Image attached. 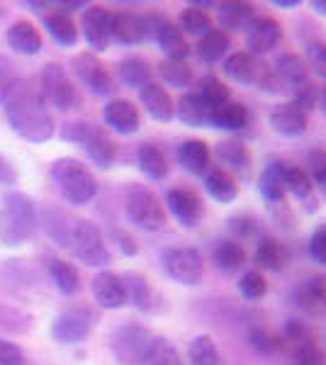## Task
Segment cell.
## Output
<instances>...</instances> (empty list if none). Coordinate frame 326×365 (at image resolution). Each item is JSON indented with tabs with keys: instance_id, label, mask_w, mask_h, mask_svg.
I'll list each match as a JSON object with an SVG mask.
<instances>
[{
	"instance_id": "1",
	"label": "cell",
	"mask_w": 326,
	"mask_h": 365,
	"mask_svg": "<svg viewBox=\"0 0 326 365\" xmlns=\"http://www.w3.org/2000/svg\"><path fill=\"white\" fill-rule=\"evenodd\" d=\"M3 110H5V120L13 127V132L17 137L29 141V144H44V141H49L56 134L54 117L46 110L39 93L27 88V83Z\"/></svg>"
},
{
	"instance_id": "2",
	"label": "cell",
	"mask_w": 326,
	"mask_h": 365,
	"mask_svg": "<svg viewBox=\"0 0 326 365\" xmlns=\"http://www.w3.org/2000/svg\"><path fill=\"white\" fill-rule=\"evenodd\" d=\"M37 229V207L32 197L20 190H10L0 197V244L8 249L27 244Z\"/></svg>"
},
{
	"instance_id": "3",
	"label": "cell",
	"mask_w": 326,
	"mask_h": 365,
	"mask_svg": "<svg viewBox=\"0 0 326 365\" xmlns=\"http://www.w3.org/2000/svg\"><path fill=\"white\" fill-rule=\"evenodd\" d=\"M49 178L54 182L56 192L61 200H66L68 205L83 207V205L93 202L98 195V180L78 158H56L49 168Z\"/></svg>"
},
{
	"instance_id": "4",
	"label": "cell",
	"mask_w": 326,
	"mask_h": 365,
	"mask_svg": "<svg viewBox=\"0 0 326 365\" xmlns=\"http://www.w3.org/2000/svg\"><path fill=\"white\" fill-rule=\"evenodd\" d=\"M63 141L76 146H83L86 149L88 158L96 163L98 168L108 170L115 166L117 161V144L112 141V137L105 132L103 127L93 125V122L86 120H76V122H66L58 129Z\"/></svg>"
},
{
	"instance_id": "5",
	"label": "cell",
	"mask_w": 326,
	"mask_h": 365,
	"mask_svg": "<svg viewBox=\"0 0 326 365\" xmlns=\"http://www.w3.org/2000/svg\"><path fill=\"white\" fill-rule=\"evenodd\" d=\"M66 249L78 258L81 263L91 268H105L112 261L108 244L103 239V232L91 220H73L68 232Z\"/></svg>"
},
{
	"instance_id": "6",
	"label": "cell",
	"mask_w": 326,
	"mask_h": 365,
	"mask_svg": "<svg viewBox=\"0 0 326 365\" xmlns=\"http://www.w3.org/2000/svg\"><path fill=\"white\" fill-rule=\"evenodd\" d=\"M158 336L141 324H124L110 339V349L122 365H141L151 356Z\"/></svg>"
},
{
	"instance_id": "7",
	"label": "cell",
	"mask_w": 326,
	"mask_h": 365,
	"mask_svg": "<svg viewBox=\"0 0 326 365\" xmlns=\"http://www.w3.org/2000/svg\"><path fill=\"white\" fill-rule=\"evenodd\" d=\"M224 76L234 83H241V86H258L268 93H275V91H282L280 81L272 76V68L265 66L258 56L248 54V51H236L224 58Z\"/></svg>"
},
{
	"instance_id": "8",
	"label": "cell",
	"mask_w": 326,
	"mask_h": 365,
	"mask_svg": "<svg viewBox=\"0 0 326 365\" xmlns=\"http://www.w3.org/2000/svg\"><path fill=\"white\" fill-rule=\"evenodd\" d=\"M124 212H127V220L136 229H144V232H161L165 227V210L161 197L144 185L129 187Z\"/></svg>"
},
{
	"instance_id": "9",
	"label": "cell",
	"mask_w": 326,
	"mask_h": 365,
	"mask_svg": "<svg viewBox=\"0 0 326 365\" xmlns=\"http://www.w3.org/2000/svg\"><path fill=\"white\" fill-rule=\"evenodd\" d=\"M39 98L44 100L46 108H54L58 113H68L81 103L78 91L73 81L58 63H46L39 76Z\"/></svg>"
},
{
	"instance_id": "10",
	"label": "cell",
	"mask_w": 326,
	"mask_h": 365,
	"mask_svg": "<svg viewBox=\"0 0 326 365\" xmlns=\"http://www.w3.org/2000/svg\"><path fill=\"white\" fill-rule=\"evenodd\" d=\"M161 266L170 280L178 285L193 287L205 275V258L193 246H170L161 253Z\"/></svg>"
},
{
	"instance_id": "11",
	"label": "cell",
	"mask_w": 326,
	"mask_h": 365,
	"mask_svg": "<svg viewBox=\"0 0 326 365\" xmlns=\"http://www.w3.org/2000/svg\"><path fill=\"white\" fill-rule=\"evenodd\" d=\"M282 351L295 361V365H324V353L319 349L317 339L305 324L287 322L280 334Z\"/></svg>"
},
{
	"instance_id": "12",
	"label": "cell",
	"mask_w": 326,
	"mask_h": 365,
	"mask_svg": "<svg viewBox=\"0 0 326 365\" xmlns=\"http://www.w3.org/2000/svg\"><path fill=\"white\" fill-rule=\"evenodd\" d=\"M93 322H96V314H93L88 307H83V304H78V307H68L51 322V339L63 346L81 344V341H86L91 336Z\"/></svg>"
},
{
	"instance_id": "13",
	"label": "cell",
	"mask_w": 326,
	"mask_h": 365,
	"mask_svg": "<svg viewBox=\"0 0 326 365\" xmlns=\"http://www.w3.org/2000/svg\"><path fill=\"white\" fill-rule=\"evenodd\" d=\"M146 27H149V37L158 44L165 58H175V61H185L190 54V46L185 42V34L178 29L173 20H168L161 13L146 15Z\"/></svg>"
},
{
	"instance_id": "14",
	"label": "cell",
	"mask_w": 326,
	"mask_h": 365,
	"mask_svg": "<svg viewBox=\"0 0 326 365\" xmlns=\"http://www.w3.org/2000/svg\"><path fill=\"white\" fill-rule=\"evenodd\" d=\"M73 73L93 96H110L115 91V81H112L108 66L93 51H83L73 58Z\"/></svg>"
},
{
	"instance_id": "15",
	"label": "cell",
	"mask_w": 326,
	"mask_h": 365,
	"mask_svg": "<svg viewBox=\"0 0 326 365\" xmlns=\"http://www.w3.org/2000/svg\"><path fill=\"white\" fill-rule=\"evenodd\" d=\"M110 27H112V13L105 5H88L83 10V17H81V32L86 37L88 46L98 54L108 51V46L112 42V34H110Z\"/></svg>"
},
{
	"instance_id": "16",
	"label": "cell",
	"mask_w": 326,
	"mask_h": 365,
	"mask_svg": "<svg viewBox=\"0 0 326 365\" xmlns=\"http://www.w3.org/2000/svg\"><path fill=\"white\" fill-rule=\"evenodd\" d=\"M165 205H168L170 215L175 217L185 229H193L200 225L205 215V205L200 195L190 187H173V190L165 192Z\"/></svg>"
},
{
	"instance_id": "17",
	"label": "cell",
	"mask_w": 326,
	"mask_h": 365,
	"mask_svg": "<svg viewBox=\"0 0 326 365\" xmlns=\"http://www.w3.org/2000/svg\"><path fill=\"white\" fill-rule=\"evenodd\" d=\"M103 120L112 132L117 134H136L141 127V117H139V110L132 100H124V98H112L108 100V105L103 108Z\"/></svg>"
},
{
	"instance_id": "18",
	"label": "cell",
	"mask_w": 326,
	"mask_h": 365,
	"mask_svg": "<svg viewBox=\"0 0 326 365\" xmlns=\"http://www.w3.org/2000/svg\"><path fill=\"white\" fill-rule=\"evenodd\" d=\"M268 122L280 137L297 139L307 132V127H310V115H307L305 110H300L295 103H280L270 110Z\"/></svg>"
},
{
	"instance_id": "19",
	"label": "cell",
	"mask_w": 326,
	"mask_h": 365,
	"mask_svg": "<svg viewBox=\"0 0 326 365\" xmlns=\"http://www.w3.org/2000/svg\"><path fill=\"white\" fill-rule=\"evenodd\" d=\"M110 34L117 44L122 46H134L141 44L144 39H149V27H146V15H136L129 10H120L112 13V27Z\"/></svg>"
},
{
	"instance_id": "20",
	"label": "cell",
	"mask_w": 326,
	"mask_h": 365,
	"mask_svg": "<svg viewBox=\"0 0 326 365\" xmlns=\"http://www.w3.org/2000/svg\"><path fill=\"white\" fill-rule=\"evenodd\" d=\"M280 42H282V25L275 17H258V20L253 22V27L246 32L248 54H253V56L270 54Z\"/></svg>"
},
{
	"instance_id": "21",
	"label": "cell",
	"mask_w": 326,
	"mask_h": 365,
	"mask_svg": "<svg viewBox=\"0 0 326 365\" xmlns=\"http://www.w3.org/2000/svg\"><path fill=\"white\" fill-rule=\"evenodd\" d=\"M93 297L103 309H122L127 304V287H124L122 275L112 270H100L93 278Z\"/></svg>"
},
{
	"instance_id": "22",
	"label": "cell",
	"mask_w": 326,
	"mask_h": 365,
	"mask_svg": "<svg viewBox=\"0 0 326 365\" xmlns=\"http://www.w3.org/2000/svg\"><path fill=\"white\" fill-rule=\"evenodd\" d=\"M139 100L144 105V110L149 113L156 122H170L175 117V100L168 93V88L151 81L144 88H139Z\"/></svg>"
},
{
	"instance_id": "23",
	"label": "cell",
	"mask_w": 326,
	"mask_h": 365,
	"mask_svg": "<svg viewBox=\"0 0 326 365\" xmlns=\"http://www.w3.org/2000/svg\"><path fill=\"white\" fill-rule=\"evenodd\" d=\"M124 287H127V302H132L139 312H146V314H153V312L161 309V297L158 292L151 287V282L144 278L141 273H124L122 275Z\"/></svg>"
},
{
	"instance_id": "24",
	"label": "cell",
	"mask_w": 326,
	"mask_h": 365,
	"mask_svg": "<svg viewBox=\"0 0 326 365\" xmlns=\"http://www.w3.org/2000/svg\"><path fill=\"white\" fill-rule=\"evenodd\" d=\"M217 158L227 173L231 175H241V178H248L251 173V166H253V156L248 151V146L244 144L241 139H227L217 146Z\"/></svg>"
},
{
	"instance_id": "25",
	"label": "cell",
	"mask_w": 326,
	"mask_h": 365,
	"mask_svg": "<svg viewBox=\"0 0 326 365\" xmlns=\"http://www.w3.org/2000/svg\"><path fill=\"white\" fill-rule=\"evenodd\" d=\"M295 304L300 309H305L312 317H324L326 314V273L324 275H312L295 290Z\"/></svg>"
},
{
	"instance_id": "26",
	"label": "cell",
	"mask_w": 326,
	"mask_h": 365,
	"mask_svg": "<svg viewBox=\"0 0 326 365\" xmlns=\"http://www.w3.org/2000/svg\"><path fill=\"white\" fill-rule=\"evenodd\" d=\"M175 117L188 127H212V108L200 93H183L175 103Z\"/></svg>"
},
{
	"instance_id": "27",
	"label": "cell",
	"mask_w": 326,
	"mask_h": 365,
	"mask_svg": "<svg viewBox=\"0 0 326 365\" xmlns=\"http://www.w3.org/2000/svg\"><path fill=\"white\" fill-rule=\"evenodd\" d=\"M212 127L224 132H244L251 127V110L244 103L227 100V103L212 108Z\"/></svg>"
},
{
	"instance_id": "28",
	"label": "cell",
	"mask_w": 326,
	"mask_h": 365,
	"mask_svg": "<svg viewBox=\"0 0 326 365\" xmlns=\"http://www.w3.org/2000/svg\"><path fill=\"white\" fill-rule=\"evenodd\" d=\"M219 29L224 32H248L253 27L256 17V8L251 3H219Z\"/></svg>"
},
{
	"instance_id": "29",
	"label": "cell",
	"mask_w": 326,
	"mask_h": 365,
	"mask_svg": "<svg viewBox=\"0 0 326 365\" xmlns=\"http://www.w3.org/2000/svg\"><path fill=\"white\" fill-rule=\"evenodd\" d=\"M8 46L20 56H37L41 51V34L29 20H17L5 32Z\"/></svg>"
},
{
	"instance_id": "30",
	"label": "cell",
	"mask_w": 326,
	"mask_h": 365,
	"mask_svg": "<svg viewBox=\"0 0 326 365\" xmlns=\"http://www.w3.org/2000/svg\"><path fill=\"white\" fill-rule=\"evenodd\" d=\"M178 163L183 166V170L193 175H207V170L212 168V151L205 141L200 139H188L178 146L175 151Z\"/></svg>"
},
{
	"instance_id": "31",
	"label": "cell",
	"mask_w": 326,
	"mask_h": 365,
	"mask_svg": "<svg viewBox=\"0 0 326 365\" xmlns=\"http://www.w3.org/2000/svg\"><path fill=\"white\" fill-rule=\"evenodd\" d=\"M41 25L49 32V37L54 39L58 46H71L78 44V25L71 17V13H63V10H54V13H44L41 15Z\"/></svg>"
},
{
	"instance_id": "32",
	"label": "cell",
	"mask_w": 326,
	"mask_h": 365,
	"mask_svg": "<svg viewBox=\"0 0 326 365\" xmlns=\"http://www.w3.org/2000/svg\"><path fill=\"white\" fill-rule=\"evenodd\" d=\"M272 76L280 81V86L292 91V88L302 86L305 81H310V68H307L305 58H300V54H295V51H282V54L275 58Z\"/></svg>"
},
{
	"instance_id": "33",
	"label": "cell",
	"mask_w": 326,
	"mask_h": 365,
	"mask_svg": "<svg viewBox=\"0 0 326 365\" xmlns=\"http://www.w3.org/2000/svg\"><path fill=\"white\" fill-rule=\"evenodd\" d=\"M136 166L149 180H163L168 175V156L158 144L144 141L136 149Z\"/></svg>"
},
{
	"instance_id": "34",
	"label": "cell",
	"mask_w": 326,
	"mask_h": 365,
	"mask_svg": "<svg viewBox=\"0 0 326 365\" xmlns=\"http://www.w3.org/2000/svg\"><path fill=\"white\" fill-rule=\"evenodd\" d=\"M282 170H285V163L272 161L263 168L258 180V192L270 207H282L285 205V185H282Z\"/></svg>"
},
{
	"instance_id": "35",
	"label": "cell",
	"mask_w": 326,
	"mask_h": 365,
	"mask_svg": "<svg viewBox=\"0 0 326 365\" xmlns=\"http://www.w3.org/2000/svg\"><path fill=\"white\" fill-rule=\"evenodd\" d=\"M212 263L217 266V270H222V273H227V275L239 273V270L244 268V263H246L244 246H241L239 241H234V239L217 241L215 249H212Z\"/></svg>"
},
{
	"instance_id": "36",
	"label": "cell",
	"mask_w": 326,
	"mask_h": 365,
	"mask_svg": "<svg viewBox=\"0 0 326 365\" xmlns=\"http://www.w3.org/2000/svg\"><path fill=\"white\" fill-rule=\"evenodd\" d=\"M205 190L217 202H234L239 197V182L224 168H210L205 175Z\"/></svg>"
},
{
	"instance_id": "37",
	"label": "cell",
	"mask_w": 326,
	"mask_h": 365,
	"mask_svg": "<svg viewBox=\"0 0 326 365\" xmlns=\"http://www.w3.org/2000/svg\"><path fill=\"white\" fill-rule=\"evenodd\" d=\"M46 273H49L51 282L61 295H76L81 290V275L76 270L73 263L68 261H61V258H49L46 263Z\"/></svg>"
},
{
	"instance_id": "38",
	"label": "cell",
	"mask_w": 326,
	"mask_h": 365,
	"mask_svg": "<svg viewBox=\"0 0 326 365\" xmlns=\"http://www.w3.org/2000/svg\"><path fill=\"white\" fill-rule=\"evenodd\" d=\"M253 261L260 270H270V273H280L287 263V253L282 249V244L272 237H263L258 241L256 253H253Z\"/></svg>"
},
{
	"instance_id": "39",
	"label": "cell",
	"mask_w": 326,
	"mask_h": 365,
	"mask_svg": "<svg viewBox=\"0 0 326 365\" xmlns=\"http://www.w3.org/2000/svg\"><path fill=\"white\" fill-rule=\"evenodd\" d=\"M117 76H120V81L124 86L136 88V91L153 81L151 78L153 71L149 66V61L141 58V56H129V58H124V61H120V66H117Z\"/></svg>"
},
{
	"instance_id": "40",
	"label": "cell",
	"mask_w": 326,
	"mask_h": 365,
	"mask_svg": "<svg viewBox=\"0 0 326 365\" xmlns=\"http://www.w3.org/2000/svg\"><path fill=\"white\" fill-rule=\"evenodd\" d=\"M231 46V39L229 34L224 32V29H212L210 34H205L203 39H198V56L203 58L205 63H217L222 61L224 56H227Z\"/></svg>"
},
{
	"instance_id": "41",
	"label": "cell",
	"mask_w": 326,
	"mask_h": 365,
	"mask_svg": "<svg viewBox=\"0 0 326 365\" xmlns=\"http://www.w3.org/2000/svg\"><path fill=\"white\" fill-rule=\"evenodd\" d=\"M282 185H285L287 195H292L295 200H300V202H310L314 195V185H312L310 175H307V170L300 166H287L285 163V170H282Z\"/></svg>"
},
{
	"instance_id": "42",
	"label": "cell",
	"mask_w": 326,
	"mask_h": 365,
	"mask_svg": "<svg viewBox=\"0 0 326 365\" xmlns=\"http://www.w3.org/2000/svg\"><path fill=\"white\" fill-rule=\"evenodd\" d=\"M188 361L190 365H224V358L212 336H195L188 346Z\"/></svg>"
},
{
	"instance_id": "43",
	"label": "cell",
	"mask_w": 326,
	"mask_h": 365,
	"mask_svg": "<svg viewBox=\"0 0 326 365\" xmlns=\"http://www.w3.org/2000/svg\"><path fill=\"white\" fill-rule=\"evenodd\" d=\"M178 29H180L183 34H190V37H198L203 39L205 34H210L212 29V17L205 13V10H198V8H185L178 17Z\"/></svg>"
},
{
	"instance_id": "44",
	"label": "cell",
	"mask_w": 326,
	"mask_h": 365,
	"mask_svg": "<svg viewBox=\"0 0 326 365\" xmlns=\"http://www.w3.org/2000/svg\"><path fill=\"white\" fill-rule=\"evenodd\" d=\"M158 73H161L163 83L170 88H188L193 83V66L188 61H175V58H163L158 63Z\"/></svg>"
},
{
	"instance_id": "45",
	"label": "cell",
	"mask_w": 326,
	"mask_h": 365,
	"mask_svg": "<svg viewBox=\"0 0 326 365\" xmlns=\"http://www.w3.org/2000/svg\"><path fill=\"white\" fill-rule=\"evenodd\" d=\"M22 88H25V78L17 73L13 63L0 58V108H5Z\"/></svg>"
},
{
	"instance_id": "46",
	"label": "cell",
	"mask_w": 326,
	"mask_h": 365,
	"mask_svg": "<svg viewBox=\"0 0 326 365\" xmlns=\"http://www.w3.org/2000/svg\"><path fill=\"white\" fill-rule=\"evenodd\" d=\"M195 93H200L205 100H207V105L210 108H217V105H222V103H227V100H231V93H229V88L222 83V81L217 78V76H203L200 78V83H198V91Z\"/></svg>"
},
{
	"instance_id": "47",
	"label": "cell",
	"mask_w": 326,
	"mask_h": 365,
	"mask_svg": "<svg viewBox=\"0 0 326 365\" xmlns=\"http://www.w3.org/2000/svg\"><path fill=\"white\" fill-rule=\"evenodd\" d=\"M239 292L246 299H251V302L265 297V292H268V282H265L263 273H260V270H246V273L239 278Z\"/></svg>"
},
{
	"instance_id": "48",
	"label": "cell",
	"mask_w": 326,
	"mask_h": 365,
	"mask_svg": "<svg viewBox=\"0 0 326 365\" xmlns=\"http://www.w3.org/2000/svg\"><path fill=\"white\" fill-rule=\"evenodd\" d=\"M141 365H185V361H183V356L178 353V349L173 344H168L165 339L158 336L156 346H153L151 356L146 358Z\"/></svg>"
},
{
	"instance_id": "49",
	"label": "cell",
	"mask_w": 326,
	"mask_h": 365,
	"mask_svg": "<svg viewBox=\"0 0 326 365\" xmlns=\"http://www.w3.org/2000/svg\"><path fill=\"white\" fill-rule=\"evenodd\" d=\"M251 346L263 356H275L282 351V341L280 334H272L268 329H253L251 331Z\"/></svg>"
},
{
	"instance_id": "50",
	"label": "cell",
	"mask_w": 326,
	"mask_h": 365,
	"mask_svg": "<svg viewBox=\"0 0 326 365\" xmlns=\"http://www.w3.org/2000/svg\"><path fill=\"white\" fill-rule=\"evenodd\" d=\"M290 93H292V100H290V103H295L300 110H305V113L310 115V110H314L319 105V93L322 91H319L312 81H305V83L292 88Z\"/></svg>"
},
{
	"instance_id": "51",
	"label": "cell",
	"mask_w": 326,
	"mask_h": 365,
	"mask_svg": "<svg viewBox=\"0 0 326 365\" xmlns=\"http://www.w3.org/2000/svg\"><path fill=\"white\" fill-rule=\"evenodd\" d=\"M307 175H310L312 185L319 187V192L326 197V154L324 151H312L307 158Z\"/></svg>"
},
{
	"instance_id": "52",
	"label": "cell",
	"mask_w": 326,
	"mask_h": 365,
	"mask_svg": "<svg viewBox=\"0 0 326 365\" xmlns=\"http://www.w3.org/2000/svg\"><path fill=\"white\" fill-rule=\"evenodd\" d=\"M305 63L314 76L326 78V44L324 42H312L310 46H307Z\"/></svg>"
},
{
	"instance_id": "53",
	"label": "cell",
	"mask_w": 326,
	"mask_h": 365,
	"mask_svg": "<svg viewBox=\"0 0 326 365\" xmlns=\"http://www.w3.org/2000/svg\"><path fill=\"white\" fill-rule=\"evenodd\" d=\"M0 365H27V353L13 341L0 339Z\"/></svg>"
},
{
	"instance_id": "54",
	"label": "cell",
	"mask_w": 326,
	"mask_h": 365,
	"mask_svg": "<svg viewBox=\"0 0 326 365\" xmlns=\"http://www.w3.org/2000/svg\"><path fill=\"white\" fill-rule=\"evenodd\" d=\"M310 256L317 263H326V227H319L310 239Z\"/></svg>"
},
{
	"instance_id": "55",
	"label": "cell",
	"mask_w": 326,
	"mask_h": 365,
	"mask_svg": "<svg viewBox=\"0 0 326 365\" xmlns=\"http://www.w3.org/2000/svg\"><path fill=\"white\" fill-rule=\"evenodd\" d=\"M15 180H17V173H15L13 163L0 154V185H13Z\"/></svg>"
},
{
	"instance_id": "56",
	"label": "cell",
	"mask_w": 326,
	"mask_h": 365,
	"mask_svg": "<svg viewBox=\"0 0 326 365\" xmlns=\"http://www.w3.org/2000/svg\"><path fill=\"white\" fill-rule=\"evenodd\" d=\"M115 237H117V244H120L122 253H127V256H134V253H136V244H134V239L129 237V234H122V232H117Z\"/></svg>"
},
{
	"instance_id": "57",
	"label": "cell",
	"mask_w": 326,
	"mask_h": 365,
	"mask_svg": "<svg viewBox=\"0 0 326 365\" xmlns=\"http://www.w3.org/2000/svg\"><path fill=\"white\" fill-rule=\"evenodd\" d=\"M272 5L280 10H292V8H300V0H272Z\"/></svg>"
},
{
	"instance_id": "58",
	"label": "cell",
	"mask_w": 326,
	"mask_h": 365,
	"mask_svg": "<svg viewBox=\"0 0 326 365\" xmlns=\"http://www.w3.org/2000/svg\"><path fill=\"white\" fill-rule=\"evenodd\" d=\"M312 10L317 15H326V0H312Z\"/></svg>"
},
{
	"instance_id": "59",
	"label": "cell",
	"mask_w": 326,
	"mask_h": 365,
	"mask_svg": "<svg viewBox=\"0 0 326 365\" xmlns=\"http://www.w3.org/2000/svg\"><path fill=\"white\" fill-rule=\"evenodd\" d=\"M319 105H322V110L326 113V88H324L322 93H319Z\"/></svg>"
},
{
	"instance_id": "60",
	"label": "cell",
	"mask_w": 326,
	"mask_h": 365,
	"mask_svg": "<svg viewBox=\"0 0 326 365\" xmlns=\"http://www.w3.org/2000/svg\"><path fill=\"white\" fill-rule=\"evenodd\" d=\"M5 13H8V10H5L3 5H0V20H3V17H5Z\"/></svg>"
}]
</instances>
